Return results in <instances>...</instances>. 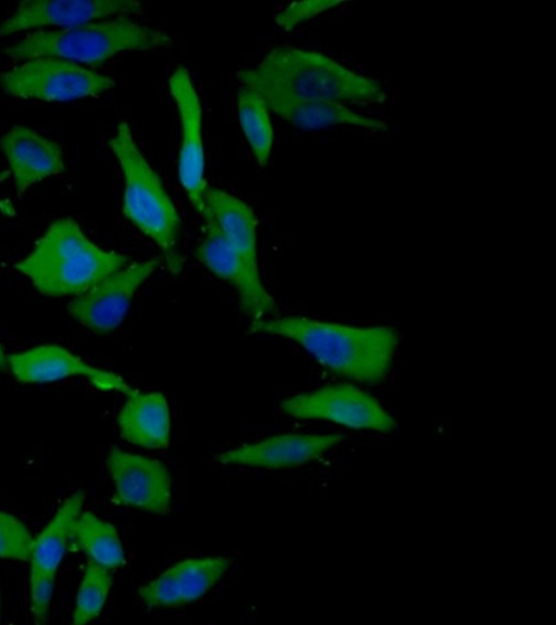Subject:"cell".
Masks as SVG:
<instances>
[{
  "label": "cell",
  "mask_w": 556,
  "mask_h": 625,
  "mask_svg": "<svg viewBox=\"0 0 556 625\" xmlns=\"http://www.w3.org/2000/svg\"><path fill=\"white\" fill-rule=\"evenodd\" d=\"M342 441L338 433L280 434L227 450L217 460L223 464L263 469L294 468L319 458Z\"/></svg>",
  "instance_id": "15"
},
{
  "label": "cell",
  "mask_w": 556,
  "mask_h": 625,
  "mask_svg": "<svg viewBox=\"0 0 556 625\" xmlns=\"http://www.w3.org/2000/svg\"><path fill=\"white\" fill-rule=\"evenodd\" d=\"M7 358L8 356L4 354V350L0 344V370H3L7 367Z\"/></svg>",
  "instance_id": "26"
},
{
  "label": "cell",
  "mask_w": 556,
  "mask_h": 625,
  "mask_svg": "<svg viewBox=\"0 0 556 625\" xmlns=\"http://www.w3.org/2000/svg\"><path fill=\"white\" fill-rule=\"evenodd\" d=\"M0 615H1V603H0Z\"/></svg>",
  "instance_id": "28"
},
{
  "label": "cell",
  "mask_w": 556,
  "mask_h": 625,
  "mask_svg": "<svg viewBox=\"0 0 556 625\" xmlns=\"http://www.w3.org/2000/svg\"><path fill=\"white\" fill-rule=\"evenodd\" d=\"M239 124L252 154L261 167L269 161L274 128L269 109L262 95L254 89L242 87L238 94Z\"/></svg>",
  "instance_id": "22"
},
{
  "label": "cell",
  "mask_w": 556,
  "mask_h": 625,
  "mask_svg": "<svg viewBox=\"0 0 556 625\" xmlns=\"http://www.w3.org/2000/svg\"><path fill=\"white\" fill-rule=\"evenodd\" d=\"M0 151L9 164L17 195L35 183L65 171L61 146L28 126H12L0 138Z\"/></svg>",
  "instance_id": "16"
},
{
  "label": "cell",
  "mask_w": 556,
  "mask_h": 625,
  "mask_svg": "<svg viewBox=\"0 0 556 625\" xmlns=\"http://www.w3.org/2000/svg\"><path fill=\"white\" fill-rule=\"evenodd\" d=\"M204 237L197 247L198 259L217 278L231 284L238 292L241 306L254 320L276 309L274 298L265 289L262 279L255 277L240 255L224 237L206 211Z\"/></svg>",
  "instance_id": "14"
},
{
  "label": "cell",
  "mask_w": 556,
  "mask_h": 625,
  "mask_svg": "<svg viewBox=\"0 0 556 625\" xmlns=\"http://www.w3.org/2000/svg\"><path fill=\"white\" fill-rule=\"evenodd\" d=\"M112 582L109 569L88 561L75 600L73 611L75 624L88 623L100 614L108 599Z\"/></svg>",
  "instance_id": "23"
},
{
  "label": "cell",
  "mask_w": 556,
  "mask_h": 625,
  "mask_svg": "<svg viewBox=\"0 0 556 625\" xmlns=\"http://www.w3.org/2000/svg\"><path fill=\"white\" fill-rule=\"evenodd\" d=\"M141 10V3L131 0L23 1L0 24V36L46 26L67 28Z\"/></svg>",
  "instance_id": "13"
},
{
  "label": "cell",
  "mask_w": 556,
  "mask_h": 625,
  "mask_svg": "<svg viewBox=\"0 0 556 625\" xmlns=\"http://www.w3.org/2000/svg\"><path fill=\"white\" fill-rule=\"evenodd\" d=\"M85 495L76 492L59 507L34 538L29 557L30 610L37 623L45 622L53 595L58 569L70 545L73 524L81 512Z\"/></svg>",
  "instance_id": "10"
},
{
  "label": "cell",
  "mask_w": 556,
  "mask_h": 625,
  "mask_svg": "<svg viewBox=\"0 0 556 625\" xmlns=\"http://www.w3.org/2000/svg\"><path fill=\"white\" fill-rule=\"evenodd\" d=\"M128 264L122 253L93 243L72 218L54 220L15 264L43 295H80Z\"/></svg>",
  "instance_id": "3"
},
{
  "label": "cell",
  "mask_w": 556,
  "mask_h": 625,
  "mask_svg": "<svg viewBox=\"0 0 556 625\" xmlns=\"http://www.w3.org/2000/svg\"><path fill=\"white\" fill-rule=\"evenodd\" d=\"M281 410L293 418L326 420L354 430L386 433L396 426L372 395L351 383L291 396L281 403Z\"/></svg>",
  "instance_id": "7"
},
{
  "label": "cell",
  "mask_w": 556,
  "mask_h": 625,
  "mask_svg": "<svg viewBox=\"0 0 556 625\" xmlns=\"http://www.w3.org/2000/svg\"><path fill=\"white\" fill-rule=\"evenodd\" d=\"M206 211L217 227L240 255L249 270L261 278L257 264V219L250 205L216 187L205 191Z\"/></svg>",
  "instance_id": "19"
},
{
  "label": "cell",
  "mask_w": 556,
  "mask_h": 625,
  "mask_svg": "<svg viewBox=\"0 0 556 625\" xmlns=\"http://www.w3.org/2000/svg\"><path fill=\"white\" fill-rule=\"evenodd\" d=\"M242 87L265 88L303 100L376 105L387 93L379 81L312 50L276 47L252 68L237 74Z\"/></svg>",
  "instance_id": "2"
},
{
  "label": "cell",
  "mask_w": 556,
  "mask_h": 625,
  "mask_svg": "<svg viewBox=\"0 0 556 625\" xmlns=\"http://www.w3.org/2000/svg\"><path fill=\"white\" fill-rule=\"evenodd\" d=\"M168 90L178 111L181 141L177 175L192 207L203 216L205 205V156L202 141V110L187 67L179 65L168 77Z\"/></svg>",
  "instance_id": "9"
},
{
  "label": "cell",
  "mask_w": 556,
  "mask_h": 625,
  "mask_svg": "<svg viewBox=\"0 0 556 625\" xmlns=\"http://www.w3.org/2000/svg\"><path fill=\"white\" fill-rule=\"evenodd\" d=\"M34 537L14 515L0 510V558L29 560Z\"/></svg>",
  "instance_id": "24"
},
{
  "label": "cell",
  "mask_w": 556,
  "mask_h": 625,
  "mask_svg": "<svg viewBox=\"0 0 556 625\" xmlns=\"http://www.w3.org/2000/svg\"><path fill=\"white\" fill-rule=\"evenodd\" d=\"M342 1H296L286 5L275 14L276 24L286 31L294 29L298 25L326 12L338 5Z\"/></svg>",
  "instance_id": "25"
},
{
  "label": "cell",
  "mask_w": 556,
  "mask_h": 625,
  "mask_svg": "<svg viewBox=\"0 0 556 625\" xmlns=\"http://www.w3.org/2000/svg\"><path fill=\"white\" fill-rule=\"evenodd\" d=\"M106 463L121 505L154 514L169 511L172 482L163 462L113 447Z\"/></svg>",
  "instance_id": "11"
},
{
  "label": "cell",
  "mask_w": 556,
  "mask_h": 625,
  "mask_svg": "<svg viewBox=\"0 0 556 625\" xmlns=\"http://www.w3.org/2000/svg\"><path fill=\"white\" fill-rule=\"evenodd\" d=\"M170 37L126 15L61 29H38L5 48L14 61L53 56L77 64L99 66L126 51H146L170 46Z\"/></svg>",
  "instance_id": "4"
},
{
  "label": "cell",
  "mask_w": 556,
  "mask_h": 625,
  "mask_svg": "<svg viewBox=\"0 0 556 625\" xmlns=\"http://www.w3.org/2000/svg\"><path fill=\"white\" fill-rule=\"evenodd\" d=\"M109 148L124 177L125 217L162 250L169 270L179 272L182 267L177 251L179 214L159 175L141 153L126 122L117 125L109 140Z\"/></svg>",
  "instance_id": "5"
},
{
  "label": "cell",
  "mask_w": 556,
  "mask_h": 625,
  "mask_svg": "<svg viewBox=\"0 0 556 625\" xmlns=\"http://www.w3.org/2000/svg\"><path fill=\"white\" fill-rule=\"evenodd\" d=\"M250 332L286 337L331 372L362 384L384 380L399 345L396 330L388 326H351L302 316L261 318Z\"/></svg>",
  "instance_id": "1"
},
{
  "label": "cell",
  "mask_w": 556,
  "mask_h": 625,
  "mask_svg": "<svg viewBox=\"0 0 556 625\" xmlns=\"http://www.w3.org/2000/svg\"><path fill=\"white\" fill-rule=\"evenodd\" d=\"M70 540L88 556L89 561L105 569H116L124 563V549L116 528L92 512L79 513Z\"/></svg>",
  "instance_id": "21"
},
{
  "label": "cell",
  "mask_w": 556,
  "mask_h": 625,
  "mask_svg": "<svg viewBox=\"0 0 556 625\" xmlns=\"http://www.w3.org/2000/svg\"><path fill=\"white\" fill-rule=\"evenodd\" d=\"M115 85L106 75L53 56L25 60L0 74V86L5 93L45 102L98 97Z\"/></svg>",
  "instance_id": "6"
},
{
  "label": "cell",
  "mask_w": 556,
  "mask_h": 625,
  "mask_svg": "<svg viewBox=\"0 0 556 625\" xmlns=\"http://www.w3.org/2000/svg\"><path fill=\"white\" fill-rule=\"evenodd\" d=\"M10 176L9 170H1L0 171V183L3 182Z\"/></svg>",
  "instance_id": "27"
},
{
  "label": "cell",
  "mask_w": 556,
  "mask_h": 625,
  "mask_svg": "<svg viewBox=\"0 0 556 625\" xmlns=\"http://www.w3.org/2000/svg\"><path fill=\"white\" fill-rule=\"evenodd\" d=\"M160 263L159 257H152L127 264L75 296L68 305L70 314L93 332L113 331L124 320L137 290Z\"/></svg>",
  "instance_id": "8"
},
{
  "label": "cell",
  "mask_w": 556,
  "mask_h": 625,
  "mask_svg": "<svg viewBox=\"0 0 556 625\" xmlns=\"http://www.w3.org/2000/svg\"><path fill=\"white\" fill-rule=\"evenodd\" d=\"M7 367L23 383H48L84 377L97 388L125 395L135 390L114 372L90 366L68 349L52 344L36 346L8 356Z\"/></svg>",
  "instance_id": "12"
},
{
  "label": "cell",
  "mask_w": 556,
  "mask_h": 625,
  "mask_svg": "<svg viewBox=\"0 0 556 625\" xmlns=\"http://www.w3.org/2000/svg\"><path fill=\"white\" fill-rule=\"evenodd\" d=\"M264 99L269 111L303 130H319L334 126H353L374 131H386L383 119L361 114L346 104L295 99L279 92L252 88Z\"/></svg>",
  "instance_id": "17"
},
{
  "label": "cell",
  "mask_w": 556,
  "mask_h": 625,
  "mask_svg": "<svg viewBox=\"0 0 556 625\" xmlns=\"http://www.w3.org/2000/svg\"><path fill=\"white\" fill-rule=\"evenodd\" d=\"M126 396L117 416L121 436L130 444L148 449L166 447L170 434L166 397L160 392L141 393L137 390Z\"/></svg>",
  "instance_id": "18"
},
{
  "label": "cell",
  "mask_w": 556,
  "mask_h": 625,
  "mask_svg": "<svg viewBox=\"0 0 556 625\" xmlns=\"http://www.w3.org/2000/svg\"><path fill=\"white\" fill-rule=\"evenodd\" d=\"M230 565L225 557H203L182 560L163 573L175 607L193 602L205 595Z\"/></svg>",
  "instance_id": "20"
}]
</instances>
